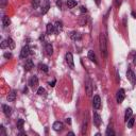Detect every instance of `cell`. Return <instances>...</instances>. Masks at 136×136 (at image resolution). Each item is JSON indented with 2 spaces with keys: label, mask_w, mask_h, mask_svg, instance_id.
<instances>
[{
  "label": "cell",
  "mask_w": 136,
  "mask_h": 136,
  "mask_svg": "<svg viewBox=\"0 0 136 136\" xmlns=\"http://www.w3.org/2000/svg\"><path fill=\"white\" fill-rule=\"evenodd\" d=\"M54 84H55V80H53V81H52V83L50 82V86H52V87H53V86H54Z\"/></svg>",
  "instance_id": "37"
},
{
  "label": "cell",
  "mask_w": 136,
  "mask_h": 136,
  "mask_svg": "<svg viewBox=\"0 0 136 136\" xmlns=\"http://www.w3.org/2000/svg\"><path fill=\"white\" fill-rule=\"evenodd\" d=\"M99 43H100V51H101V54L103 58H106L107 56V40H106V37L103 33L100 34V37H99Z\"/></svg>",
  "instance_id": "1"
},
{
  "label": "cell",
  "mask_w": 136,
  "mask_h": 136,
  "mask_svg": "<svg viewBox=\"0 0 136 136\" xmlns=\"http://www.w3.org/2000/svg\"><path fill=\"white\" fill-rule=\"evenodd\" d=\"M45 50H46V53L48 55H52L53 53V47L51 44H49V43H47L46 46H45Z\"/></svg>",
  "instance_id": "13"
},
{
  "label": "cell",
  "mask_w": 136,
  "mask_h": 136,
  "mask_svg": "<svg viewBox=\"0 0 136 136\" xmlns=\"http://www.w3.org/2000/svg\"><path fill=\"white\" fill-rule=\"evenodd\" d=\"M6 40H8V45L10 47V49H14V48H15V43H14V40L11 37H9Z\"/></svg>",
  "instance_id": "26"
},
{
  "label": "cell",
  "mask_w": 136,
  "mask_h": 136,
  "mask_svg": "<svg viewBox=\"0 0 136 136\" xmlns=\"http://www.w3.org/2000/svg\"><path fill=\"white\" fill-rule=\"evenodd\" d=\"M6 99H8L9 102H14V101H15V99H16V92H15V90L10 91V94L8 95Z\"/></svg>",
  "instance_id": "12"
},
{
  "label": "cell",
  "mask_w": 136,
  "mask_h": 136,
  "mask_svg": "<svg viewBox=\"0 0 136 136\" xmlns=\"http://www.w3.org/2000/svg\"><path fill=\"white\" fill-rule=\"evenodd\" d=\"M10 24H11L10 18L8 16H3L2 17V25H3V27H9Z\"/></svg>",
  "instance_id": "21"
},
{
  "label": "cell",
  "mask_w": 136,
  "mask_h": 136,
  "mask_svg": "<svg viewBox=\"0 0 136 136\" xmlns=\"http://www.w3.org/2000/svg\"><path fill=\"white\" fill-rule=\"evenodd\" d=\"M85 132H86V121L83 123V127H82V134H85Z\"/></svg>",
  "instance_id": "32"
},
{
  "label": "cell",
  "mask_w": 136,
  "mask_h": 136,
  "mask_svg": "<svg viewBox=\"0 0 136 136\" xmlns=\"http://www.w3.org/2000/svg\"><path fill=\"white\" fill-rule=\"evenodd\" d=\"M107 136H114L115 135V132L113 131V129H112V127L111 125H109V128L106 129V133H105Z\"/></svg>",
  "instance_id": "25"
},
{
  "label": "cell",
  "mask_w": 136,
  "mask_h": 136,
  "mask_svg": "<svg viewBox=\"0 0 136 136\" xmlns=\"http://www.w3.org/2000/svg\"><path fill=\"white\" fill-rule=\"evenodd\" d=\"M85 87H86V92L88 96H91L92 94V85H91V81L90 79H86V82H85Z\"/></svg>",
  "instance_id": "6"
},
{
  "label": "cell",
  "mask_w": 136,
  "mask_h": 136,
  "mask_svg": "<svg viewBox=\"0 0 136 136\" xmlns=\"http://www.w3.org/2000/svg\"><path fill=\"white\" fill-rule=\"evenodd\" d=\"M39 69L44 72H48V66L45 65V64H39Z\"/></svg>",
  "instance_id": "28"
},
{
  "label": "cell",
  "mask_w": 136,
  "mask_h": 136,
  "mask_svg": "<svg viewBox=\"0 0 136 136\" xmlns=\"http://www.w3.org/2000/svg\"><path fill=\"white\" fill-rule=\"evenodd\" d=\"M127 78H128V80L131 82L132 85H136V76H135V74L132 71V69H130V68H128Z\"/></svg>",
  "instance_id": "2"
},
{
  "label": "cell",
  "mask_w": 136,
  "mask_h": 136,
  "mask_svg": "<svg viewBox=\"0 0 136 136\" xmlns=\"http://www.w3.org/2000/svg\"><path fill=\"white\" fill-rule=\"evenodd\" d=\"M11 56H12L11 53H5V54H4V58H5V59H10Z\"/></svg>",
  "instance_id": "36"
},
{
  "label": "cell",
  "mask_w": 136,
  "mask_h": 136,
  "mask_svg": "<svg viewBox=\"0 0 136 136\" xmlns=\"http://www.w3.org/2000/svg\"><path fill=\"white\" fill-rule=\"evenodd\" d=\"M37 94H38L39 96H43V95H45V94H46V90H45V88H43V87H39V88L37 89Z\"/></svg>",
  "instance_id": "30"
},
{
  "label": "cell",
  "mask_w": 136,
  "mask_h": 136,
  "mask_svg": "<svg viewBox=\"0 0 136 136\" xmlns=\"http://www.w3.org/2000/svg\"><path fill=\"white\" fill-rule=\"evenodd\" d=\"M92 105L96 110H99L100 106H101V98L99 96H95L94 99H92Z\"/></svg>",
  "instance_id": "7"
},
{
  "label": "cell",
  "mask_w": 136,
  "mask_h": 136,
  "mask_svg": "<svg viewBox=\"0 0 136 136\" xmlns=\"http://www.w3.org/2000/svg\"><path fill=\"white\" fill-rule=\"evenodd\" d=\"M65 60H66V63L68 64V66L74 69L75 68V64H74V58H72V54H71L70 52H67L66 55H65Z\"/></svg>",
  "instance_id": "3"
},
{
  "label": "cell",
  "mask_w": 136,
  "mask_h": 136,
  "mask_svg": "<svg viewBox=\"0 0 136 136\" xmlns=\"http://www.w3.org/2000/svg\"><path fill=\"white\" fill-rule=\"evenodd\" d=\"M44 6H43V9H41V13L43 14H46L48 11H49V9H50V4H49V1L48 0H44Z\"/></svg>",
  "instance_id": "18"
},
{
  "label": "cell",
  "mask_w": 136,
  "mask_h": 136,
  "mask_svg": "<svg viewBox=\"0 0 136 136\" xmlns=\"http://www.w3.org/2000/svg\"><path fill=\"white\" fill-rule=\"evenodd\" d=\"M94 123L96 127H100L101 124V117L98 113H94Z\"/></svg>",
  "instance_id": "11"
},
{
  "label": "cell",
  "mask_w": 136,
  "mask_h": 136,
  "mask_svg": "<svg viewBox=\"0 0 136 136\" xmlns=\"http://www.w3.org/2000/svg\"><path fill=\"white\" fill-rule=\"evenodd\" d=\"M70 38L72 39V40H81L82 36H81L80 33H78V32H72V33L70 34Z\"/></svg>",
  "instance_id": "16"
},
{
  "label": "cell",
  "mask_w": 136,
  "mask_h": 136,
  "mask_svg": "<svg viewBox=\"0 0 136 136\" xmlns=\"http://www.w3.org/2000/svg\"><path fill=\"white\" fill-rule=\"evenodd\" d=\"M54 32V25L48 24L47 25V34H52Z\"/></svg>",
  "instance_id": "22"
},
{
  "label": "cell",
  "mask_w": 136,
  "mask_h": 136,
  "mask_svg": "<svg viewBox=\"0 0 136 136\" xmlns=\"http://www.w3.org/2000/svg\"><path fill=\"white\" fill-rule=\"evenodd\" d=\"M132 15L134 16V18H136V13L135 12H132Z\"/></svg>",
  "instance_id": "40"
},
{
  "label": "cell",
  "mask_w": 136,
  "mask_h": 136,
  "mask_svg": "<svg viewBox=\"0 0 136 136\" xmlns=\"http://www.w3.org/2000/svg\"><path fill=\"white\" fill-rule=\"evenodd\" d=\"M0 130H1V135H3V136H5V132H4V128L1 125V128H0Z\"/></svg>",
  "instance_id": "35"
},
{
  "label": "cell",
  "mask_w": 136,
  "mask_h": 136,
  "mask_svg": "<svg viewBox=\"0 0 136 136\" xmlns=\"http://www.w3.org/2000/svg\"><path fill=\"white\" fill-rule=\"evenodd\" d=\"M24 123H25L24 119H18V120H17V128H18V130H23Z\"/></svg>",
  "instance_id": "27"
},
{
  "label": "cell",
  "mask_w": 136,
  "mask_h": 136,
  "mask_svg": "<svg viewBox=\"0 0 136 136\" xmlns=\"http://www.w3.org/2000/svg\"><path fill=\"white\" fill-rule=\"evenodd\" d=\"M68 135H75V133L74 132H70V133H68Z\"/></svg>",
  "instance_id": "41"
},
{
  "label": "cell",
  "mask_w": 136,
  "mask_h": 136,
  "mask_svg": "<svg viewBox=\"0 0 136 136\" xmlns=\"http://www.w3.org/2000/svg\"><path fill=\"white\" fill-rule=\"evenodd\" d=\"M6 46H9L8 45V40H2V43H1V48L4 49Z\"/></svg>",
  "instance_id": "31"
},
{
  "label": "cell",
  "mask_w": 136,
  "mask_h": 136,
  "mask_svg": "<svg viewBox=\"0 0 136 136\" xmlns=\"http://www.w3.org/2000/svg\"><path fill=\"white\" fill-rule=\"evenodd\" d=\"M29 53H30V48H29L28 45H26V46L23 47V49H21V51H20V58L21 59H26L27 56L29 55Z\"/></svg>",
  "instance_id": "4"
},
{
  "label": "cell",
  "mask_w": 136,
  "mask_h": 136,
  "mask_svg": "<svg viewBox=\"0 0 136 136\" xmlns=\"http://www.w3.org/2000/svg\"><path fill=\"white\" fill-rule=\"evenodd\" d=\"M62 30H63V24L61 23V21H56V23L54 24V33L59 34Z\"/></svg>",
  "instance_id": "10"
},
{
  "label": "cell",
  "mask_w": 136,
  "mask_h": 136,
  "mask_svg": "<svg viewBox=\"0 0 136 136\" xmlns=\"http://www.w3.org/2000/svg\"><path fill=\"white\" fill-rule=\"evenodd\" d=\"M32 68H33V62H32V60H27L26 63H25V69L27 71H30Z\"/></svg>",
  "instance_id": "17"
},
{
  "label": "cell",
  "mask_w": 136,
  "mask_h": 136,
  "mask_svg": "<svg viewBox=\"0 0 136 136\" xmlns=\"http://www.w3.org/2000/svg\"><path fill=\"white\" fill-rule=\"evenodd\" d=\"M132 114H133V111H132V109L131 107H129V109H127V111H125V115H124V121L127 122V121L130 119V117L132 116Z\"/></svg>",
  "instance_id": "19"
},
{
  "label": "cell",
  "mask_w": 136,
  "mask_h": 136,
  "mask_svg": "<svg viewBox=\"0 0 136 136\" xmlns=\"http://www.w3.org/2000/svg\"><path fill=\"white\" fill-rule=\"evenodd\" d=\"M56 5H58V8H62V1L61 0H58V1H56Z\"/></svg>",
  "instance_id": "33"
},
{
  "label": "cell",
  "mask_w": 136,
  "mask_h": 136,
  "mask_svg": "<svg viewBox=\"0 0 136 136\" xmlns=\"http://www.w3.org/2000/svg\"><path fill=\"white\" fill-rule=\"evenodd\" d=\"M66 121H67V123H69V124L71 123V120H70V118H68V119H67Z\"/></svg>",
  "instance_id": "39"
},
{
  "label": "cell",
  "mask_w": 136,
  "mask_h": 136,
  "mask_svg": "<svg viewBox=\"0 0 136 136\" xmlns=\"http://www.w3.org/2000/svg\"><path fill=\"white\" fill-rule=\"evenodd\" d=\"M80 9H81V12L82 13H86L87 12V10H86V8H85V6H81Z\"/></svg>",
  "instance_id": "34"
},
{
  "label": "cell",
  "mask_w": 136,
  "mask_h": 136,
  "mask_svg": "<svg viewBox=\"0 0 136 136\" xmlns=\"http://www.w3.org/2000/svg\"><path fill=\"white\" fill-rule=\"evenodd\" d=\"M124 97H125V94H124V90L122 88H120L118 91H117V102L118 103H122V101L124 100Z\"/></svg>",
  "instance_id": "5"
},
{
  "label": "cell",
  "mask_w": 136,
  "mask_h": 136,
  "mask_svg": "<svg viewBox=\"0 0 136 136\" xmlns=\"http://www.w3.org/2000/svg\"><path fill=\"white\" fill-rule=\"evenodd\" d=\"M134 122H135V117H130V119H129L128 121H127V123H128V128L129 129H132L133 128V125H134Z\"/></svg>",
  "instance_id": "23"
},
{
  "label": "cell",
  "mask_w": 136,
  "mask_h": 136,
  "mask_svg": "<svg viewBox=\"0 0 136 136\" xmlns=\"http://www.w3.org/2000/svg\"><path fill=\"white\" fill-rule=\"evenodd\" d=\"M39 2H40V0H32V5H33V8H34V9L38 8Z\"/></svg>",
  "instance_id": "29"
},
{
  "label": "cell",
  "mask_w": 136,
  "mask_h": 136,
  "mask_svg": "<svg viewBox=\"0 0 136 136\" xmlns=\"http://www.w3.org/2000/svg\"><path fill=\"white\" fill-rule=\"evenodd\" d=\"M133 63H134V65H136V55H134V59H133Z\"/></svg>",
  "instance_id": "38"
},
{
  "label": "cell",
  "mask_w": 136,
  "mask_h": 136,
  "mask_svg": "<svg viewBox=\"0 0 136 136\" xmlns=\"http://www.w3.org/2000/svg\"><path fill=\"white\" fill-rule=\"evenodd\" d=\"M2 111H3V113L5 114L6 116H9V115L12 114V109L6 104H2Z\"/></svg>",
  "instance_id": "15"
},
{
  "label": "cell",
  "mask_w": 136,
  "mask_h": 136,
  "mask_svg": "<svg viewBox=\"0 0 136 136\" xmlns=\"http://www.w3.org/2000/svg\"><path fill=\"white\" fill-rule=\"evenodd\" d=\"M29 85L32 87V88H35V87H37V85H38V79L36 76H33L31 79H30V81H29Z\"/></svg>",
  "instance_id": "8"
},
{
  "label": "cell",
  "mask_w": 136,
  "mask_h": 136,
  "mask_svg": "<svg viewBox=\"0 0 136 136\" xmlns=\"http://www.w3.org/2000/svg\"><path fill=\"white\" fill-rule=\"evenodd\" d=\"M77 5V1L76 0H67V6L69 9H72Z\"/></svg>",
  "instance_id": "24"
},
{
  "label": "cell",
  "mask_w": 136,
  "mask_h": 136,
  "mask_svg": "<svg viewBox=\"0 0 136 136\" xmlns=\"http://www.w3.org/2000/svg\"><path fill=\"white\" fill-rule=\"evenodd\" d=\"M88 59H89L91 62H94L95 64H98L97 58H96V54H95V52L92 51V50H89V51H88Z\"/></svg>",
  "instance_id": "14"
},
{
  "label": "cell",
  "mask_w": 136,
  "mask_h": 136,
  "mask_svg": "<svg viewBox=\"0 0 136 136\" xmlns=\"http://www.w3.org/2000/svg\"><path fill=\"white\" fill-rule=\"evenodd\" d=\"M87 20H88V18L86 16H81L80 18H79V25H80V26H85L87 24Z\"/></svg>",
  "instance_id": "20"
},
{
  "label": "cell",
  "mask_w": 136,
  "mask_h": 136,
  "mask_svg": "<svg viewBox=\"0 0 136 136\" xmlns=\"http://www.w3.org/2000/svg\"><path fill=\"white\" fill-rule=\"evenodd\" d=\"M52 128H53L54 131L59 132V131H61L62 129L64 128V124H63V122H61V121H55V122L53 123V125H52Z\"/></svg>",
  "instance_id": "9"
}]
</instances>
